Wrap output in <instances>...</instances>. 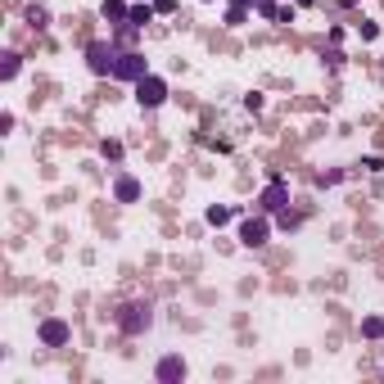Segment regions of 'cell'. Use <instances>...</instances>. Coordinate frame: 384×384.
<instances>
[{
	"label": "cell",
	"mask_w": 384,
	"mask_h": 384,
	"mask_svg": "<svg viewBox=\"0 0 384 384\" xmlns=\"http://www.w3.org/2000/svg\"><path fill=\"white\" fill-rule=\"evenodd\" d=\"M113 326L122 330L127 339H140V335H149V326H154V307L145 303V298H136V303H122L113 312Z\"/></svg>",
	"instance_id": "cell-1"
},
{
	"label": "cell",
	"mask_w": 384,
	"mask_h": 384,
	"mask_svg": "<svg viewBox=\"0 0 384 384\" xmlns=\"http://www.w3.org/2000/svg\"><path fill=\"white\" fill-rule=\"evenodd\" d=\"M118 55H122V50H118L113 41H91V46H86V68H91L95 77H113Z\"/></svg>",
	"instance_id": "cell-2"
},
{
	"label": "cell",
	"mask_w": 384,
	"mask_h": 384,
	"mask_svg": "<svg viewBox=\"0 0 384 384\" xmlns=\"http://www.w3.org/2000/svg\"><path fill=\"white\" fill-rule=\"evenodd\" d=\"M253 208H258V212H267V217H271V212H280V208H289V181H285V176H271V181L258 190Z\"/></svg>",
	"instance_id": "cell-3"
},
{
	"label": "cell",
	"mask_w": 384,
	"mask_h": 384,
	"mask_svg": "<svg viewBox=\"0 0 384 384\" xmlns=\"http://www.w3.org/2000/svg\"><path fill=\"white\" fill-rule=\"evenodd\" d=\"M136 100H140V109H158L167 100V82L154 77V73H145L140 82H136Z\"/></svg>",
	"instance_id": "cell-4"
},
{
	"label": "cell",
	"mask_w": 384,
	"mask_h": 384,
	"mask_svg": "<svg viewBox=\"0 0 384 384\" xmlns=\"http://www.w3.org/2000/svg\"><path fill=\"white\" fill-rule=\"evenodd\" d=\"M267 240H271L267 212H262V217H244V221H240V244H244V249H262Z\"/></svg>",
	"instance_id": "cell-5"
},
{
	"label": "cell",
	"mask_w": 384,
	"mask_h": 384,
	"mask_svg": "<svg viewBox=\"0 0 384 384\" xmlns=\"http://www.w3.org/2000/svg\"><path fill=\"white\" fill-rule=\"evenodd\" d=\"M145 73H149V64H145L140 50H122V55H118V68H113L118 82H131V86H136V82H140Z\"/></svg>",
	"instance_id": "cell-6"
},
{
	"label": "cell",
	"mask_w": 384,
	"mask_h": 384,
	"mask_svg": "<svg viewBox=\"0 0 384 384\" xmlns=\"http://www.w3.org/2000/svg\"><path fill=\"white\" fill-rule=\"evenodd\" d=\"M37 339H41L46 348H64L68 339H73V326H68L64 317H46V321L37 326Z\"/></svg>",
	"instance_id": "cell-7"
},
{
	"label": "cell",
	"mask_w": 384,
	"mask_h": 384,
	"mask_svg": "<svg viewBox=\"0 0 384 384\" xmlns=\"http://www.w3.org/2000/svg\"><path fill=\"white\" fill-rule=\"evenodd\" d=\"M185 375H190V366H185V357H176V353L158 357V366H154V380L158 384H181Z\"/></svg>",
	"instance_id": "cell-8"
},
{
	"label": "cell",
	"mask_w": 384,
	"mask_h": 384,
	"mask_svg": "<svg viewBox=\"0 0 384 384\" xmlns=\"http://www.w3.org/2000/svg\"><path fill=\"white\" fill-rule=\"evenodd\" d=\"M140 194H145V190H140V181H136V176H127V172L113 176V199H118V203H136Z\"/></svg>",
	"instance_id": "cell-9"
},
{
	"label": "cell",
	"mask_w": 384,
	"mask_h": 384,
	"mask_svg": "<svg viewBox=\"0 0 384 384\" xmlns=\"http://www.w3.org/2000/svg\"><path fill=\"white\" fill-rule=\"evenodd\" d=\"M154 5H131V14H127V28H145V23H154Z\"/></svg>",
	"instance_id": "cell-10"
},
{
	"label": "cell",
	"mask_w": 384,
	"mask_h": 384,
	"mask_svg": "<svg viewBox=\"0 0 384 384\" xmlns=\"http://www.w3.org/2000/svg\"><path fill=\"white\" fill-rule=\"evenodd\" d=\"M0 59H5V64H0V77H5V82H14V77L23 73V59L14 55V50H10V55H0Z\"/></svg>",
	"instance_id": "cell-11"
},
{
	"label": "cell",
	"mask_w": 384,
	"mask_h": 384,
	"mask_svg": "<svg viewBox=\"0 0 384 384\" xmlns=\"http://www.w3.org/2000/svg\"><path fill=\"white\" fill-rule=\"evenodd\" d=\"M127 14H131L127 10V0H104V19L109 23H127Z\"/></svg>",
	"instance_id": "cell-12"
},
{
	"label": "cell",
	"mask_w": 384,
	"mask_h": 384,
	"mask_svg": "<svg viewBox=\"0 0 384 384\" xmlns=\"http://www.w3.org/2000/svg\"><path fill=\"white\" fill-rule=\"evenodd\" d=\"M249 10H253L249 0H235V5H230V10H226V23H230V28H240V23L249 19Z\"/></svg>",
	"instance_id": "cell-13"
},
{
	"label": "cell",
	"mask_w": 384,
	"mask_h": 384,
	"mask_svg": "<svg viewBox=\"0 0 384 384\" xmlns=\"http://www.w3.org/2000/svg\"><path fill=\"white\" fill-rule=\"evenodd\" d=\"M203 221H208V226H226V221H230V208H221V203H212V208L203 212Z\"/></svg>",
	"instance_id": "cell-14"
},
{
	"label": "cell",
	"mask_w": 384,
	"mask_h": 384,
	"mask_svg": "<svg viewBox=\"0 0 384 384\" xmlns=\"http://www.w3.org/2000/svg\"><path fill=\"white\" fill-rule=\"evenodd\" d=\"M276 226H280V230H298V226H303V217H298V212H289V208H280V212H276Z\"/></svg>",
	"instance_id": "cell-15"
},
{
	"label": "cell",
	"mask_w": 384,
	"mask_h": 384,
	"mask_svg": "<svg viewBox=\"0 0 384 384\" xmlns=\"http://www.w3.org/2000/svg\"><path fill=\"white\" fill-rule=\"evenodd\" d=\"M100 154L109 163H122V140H100Z\"/></svg>",
	"instance_id": "cell-16"
},
{
	"label": "cell",
	"mask_w": 384,
	"mask_h": 384,
	"mask_svg": "<svg viewBox=\"0 0 384 384\" xmlns=\"http://www.w3.org/2000/svg\"><path fill=\"white\" fill-rule=\"evenodd\" d=\"M362 335H366V339H380V335H384V321H380V317H366V321H362Z\"/></svg>",
	"instance_id": "cell-17"
},
{
	"label": "cell",
	"mask_w": 384,
	"mask_h": 384,
	"mask_svg": "<svg viewBox=\"0 0 384 384\" xmlns=\"http://www.w3.org/2000/svg\"><path fill=\"white\" fill-rule=\"evenodd\" d=\"M276 0H253V14H262V19H276Z\"/></svg>",
	"instance_id": "cell-18"
},
{
	"label": "cell",
	"mask_w": 384,
	"mask_h": 384,
	"mask_svg": "<svg viewBox=\"0 0 384 384\" xmlns=\"http://www.w3.org/2000/svg\"><path fill=\"white\" fill-rule=\"evenodd\" d=\"M362 172H384V158H380V154H366V158H362Z\"/></svg>",
	"instance_id": "cell-19"
},
{
	"label": "cell",
	"mask_w": 384,
	"mask_h": 384,
	"mask_svg": "<svg viewBox=\"0 0 384 384\" xmlns=\"http://www.w3.org/2000/svg\"><path fill=\"white\" fill-rule=\"evenodd\" d=\"M28 23H32V28H46V23H50V14H46V10H37V5H32V10H28Z\"/></svg>",
	"instance_id": "cell-20"
},
{
	"label": "cell",
	"mask_w": 384,
	"mask_h": 384,
	"mask_svg": "<svg viewBox=\"0 0 384 384\" xmlns=\"http://www.w3.org/2000/svg\"><path fill=\"white\" fill-rule=\"evenodd\" d=\"M339 181H344V172H339V167H335V172H321V176H317V185H339Z\"/></svg>",
	"instance_id": "cell-21"
},
{
	"label": "cell",
	"mask_w": 384,
	"mask_h": 384,
	"mask_svg": "<svg viewBox=\"0 0 384 384\" xmlns=\"http://www.w3.org/2000/svg\"><path fill=\"white\" fill-rule=\"evenodd\" d=\"M357 32H362V41H375V37H380V28H375V23H362Z\"/></svg>",
	"instance_id": "cell-22"
},
{
	"label": "cell",
	"mask_w": 384,
	"mask_h": 384,
	"mask_svg": "<svg viewBox=\"0 0 384 384\" xmlns=\"http://www.w3.org/2000/svg\"><path fill=\"white\" fill-rule=\"evenodd\" d=\"M154 10H158V14H172V10H176V0H154Z\"/></svg>",
	"instance_id": "cell-23"
}]
</instances>
